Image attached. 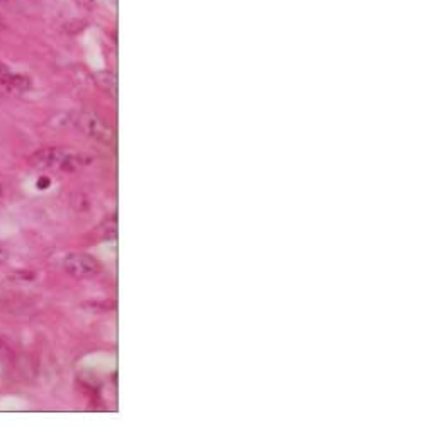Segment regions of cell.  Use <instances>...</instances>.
Masks as SVG:
<instances>
[{
    "label": "cell",
    "mask_w": 435,
    "mask_h": 426,
    "mask_svg": "<svg viewBox=\"0 0 435 426\" xmlns=\"http://www.w3.org/2000/svg\"><path fill=\"white\" fill-rule=\"evenodd\" d=\"M31 162H33L34 167L38 168H53V167L68 168L72 167L77 160L68 155V153L60 151V149H45V151L36 153Z\"/></svg>",
    "instance_id": "obj_1"
},
{
    "label": "cell",
    "mask_w": 435,
    "mask_h": 426,
    "mask_svg": "<svg viewBox=\"0 0 435 426\" xmlns=\"http://www.w3.org/2000/svg\"><path fill=\"white\" fill-rule=\"evenodd\" d=\"M0 87H3L6 90L15 92V94H22V92L31 88V79L22 74H17L7 65L0 63Z\"/></svg>",
    "instance_id": "obj_2"
},
{
    "label": "cell",
    "mask_w": 435,
    "mask_h": 426,
    "mask_svg": "<svg viewBox=\"0 0 435 426\" xmlns=\"http://www.w3.org/2000/svg\"><path fill=\"white\" fill-rule=\"evenodd\" d=\"M9 260V253H7V250H3L2 247H0V265H3Z\"/></svg>",
    "instance_id": "obj_3"
},
{
    "label": "cell",
    "mask_w": 435,
    "mask_h": 426,
    "mask_svg": "<svg viewBox=\"0 0 435 426\" xmlns=\"http://www.w3.org/2000/svg\"><path fill=\"white\" fill-rule=\"evenodd\" d=\"M0 195H2V186H0Z\"/></svg>",
    "instance_id": "obj_4"
},
{
    "label": "cell",
    "mask_w": 435,
    "mask_h": 426,
    "mask_svg": "<svg viewBox=\"0 0 435 426\" xmlns=\"http://www.w3.org/2000/svg\"><path fill=\"white\" fill-rule=\"evenodd\" d=\"M0 348H2V341H0Z\"/></svg>",
    "instance_id": "obj_5"
}]
</instances>
